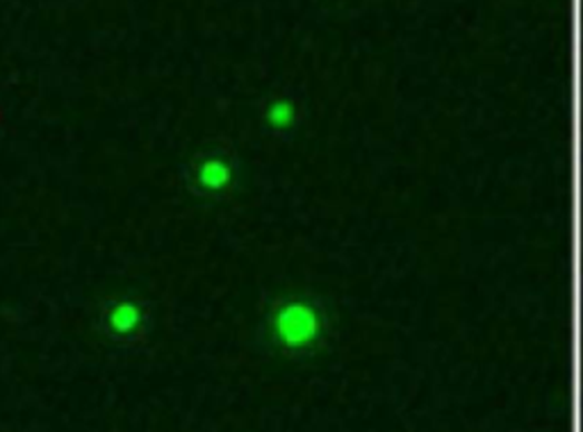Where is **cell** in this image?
I'll list each match as a JSON object with an SVG mask.
<instances>
[{
  "label": "cell",
  "instance_id": "cell-1",
  "mask_svg": "<svg viewBox=\"0 0 583 432\" xmlns=\"http://www.w3.org/2000/svg\"><path fill=\"white\" fill-rule=\"evenodd\" d=\"M264 340L288 355H312L333 331L327 303L312 294H288L276 298L264 314Z\"/></svg>",
  "mask_w": 583,
  "mask_h": 432
},
{
  "label": "cell",
  "instance_id": "cell-2",
  "mask_svg": "<svg viewBox=\"0 0 583 432\" xmlns=\"http://www.w3.org/2000/svg\"><path fill=\"white\" fill-rule=\"evenodd\" d=\"M187 189L207 200L229 198L240 183V159L222 146H212L194 155L183 167Z\"/></svg>",
  "mask_w": 583,
  "mask_h": 432
},
{
  "label": "cell",
  "instance_id": "cell-3",
  "mask_svg": "<svg viewBox=\"0 0 583 432\" xmlns=\"http://www.w3.org/2000/svg\"><path fill=\"white\" fill-rule=\"evenodd\" d=\"M98 328L113 342L135 344L150 328V305L135 296L105 298L98 310Z\"/></svg>",
  "mask_w": 583,
  "mask_h": 432
},
{
  "label": "cell",
  "instance_id": "cell-4",
  "mask_svg": "<svg viewBox=\"0 0 583 432\" xmlns=\"http://www.w3.org/2000/svg\"><path fill=\"white\" fill-rule=\"evenodd\" d=\"M303 102L294 94H279L264 100L260 110L262 130L276 139H292L303 124Z\"/></svg>",
  "mask_w": 583,
  "mask_h": 432
}]
</instances>
